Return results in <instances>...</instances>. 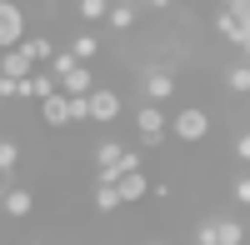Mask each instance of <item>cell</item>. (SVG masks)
Returning <instances> with one entry per match:
<instances>
[{
	"label": "cell",
	"mask_w": 250,
	"mask_h": 245,
	"mask_svg": "<svg viewBox=\"0 0 250 245\" xmlns=\"http://www.w3.org/2000/svg\"><path fill=\"white\" fill-rule=\"evenodd\" d=\"M170 135L180 140V145H200V140L210 135V110L205 105H180L170 115Z\"/></svg>",
	"instance_id": "2"
},
{
	"label": "cell",
	"mask_w": 250,
	"mask_h": 245,
	"mask_svg": "<svg viewBox=\"0 0 250 245\" xmlns=\"http://www.w3.org/2000/svg\"><path fill=\"white\" fill-rule=\"evenodd\" d=\"M235 160H240V165H250V130L235 135Z\"/></svg>",
	"instance_id": "26"
},
{
	"label": "cell",
	"mask_w": 250,
	"mask_h": 245,
	"mask_svg": "<svg viewBox=\"0 0 250 245\" xmlns=\"http://www.w3.org/2000/svg\"><path fill=\"white\" fill-rule=\"evenodd\" d=\"M35 245H45V240H35Z\"/></svg>",
	"instance_id": "33"
},
{
	"label": "cell",
	"mask_w": 250,
	"mask_h": 245,
	"mask_svg": "<svg viewBox=\"0 0 250 245\" xmlns=\"http://www.w3.org/2000/svg\"><path fill=\"white\" fill-rule=\"evenodd\" d=\"M0 210H5L10 220H25V215L35 210V190H25V185H10V190H5V200H0Z\"/></svg>",
	"instance_id": "11"
},
{
	"label": "cell",
	"mask_w": 250,
	"mask_h": 245,
	"mask_svg": "<svg viewBox=\"0 0 250 245\" xmlns=\"http://www.w3.org/2000/svg\"><path fill=\"white\" fill-rule=\"evenodd\" d=\"M135 80H140V95L155 100V105H165V100L180 90V75L170 65H145V70H135Z\"/></svg>",
	"instance_id": "3"
},
{
	"label": "cell",
	"mask_w": 250,
	"mask_h": 245,
	"mask_svg": "<svg viewBox=\"0 0 250 245\" xmlns=\"http://www.w3.org/2000/svg\"><path fill=\"white\" fill-rule=\"evenodd\" d=\"M195 245H220V225H215V215H205L200 225H195Z\"/></svg>",
	"instance_id": "23"
},
{
	"label": "cell",
	"mask_w": 250,
	"mask_h": 245,
	"mask_svg": "<svg viewBox=\"0 0 250 245\" xmlns=\"http://www.w3.org/2000/svg\"><path fill=\"white\" fill-rule=\"evenodd\" d=\"M120 90H110V85H95L90 90V125H115L120 120Z\"/></svg>",
	"instance_id": "5"
},
{
	"label": "cell",
	"mask_w": 250,
	"mask_h": 245,
	"mask_svg": "<svg viewBox=\"0 0 250 245\" xmlns=\"http://www.w3.org/2000/svg\"><path fill=\"white\" fill-rule=\"evenodd\" d=\"M15 165H20V140H5V135H0V170L15 175Z\"/></svg>",
	"instance_id": "22"
},
{
	"label": "cell",
	"mask_w": 250,
	"mask_h": 245,
	"mask_svg": "<svg viewBox=\"0 0 250 245\" xmlns=\"http://www.w3.org/2000/svg\"><path fill=\"white\" fill-rule=\"evenodd\" d=\"M90 205L100 210V215H115L125 200H120V185H110V180H95V190H90Z\"/></svg>",
	"instance_id": "15"
},
{
	"label": "cell",
	"mask_w": 250,
	"mask_h": 245,
	"mask_svg": "<svg viewBox=\"0 0 250 245\" xmlns=\"http://www.w3.org/2000/svg\"><path fill=\"white\" fill-rule=\"evenodd\" d=\"M75 65H80V55H75L70 45H65V50H55V55H50V70H55V80H65V75H70Z\"/></svg>",
	"instance_id": "21"
},
{
	"label": "cell",
	"mask_w": 250,
	"mask_h": 245,
	"mask_svg": "<svg viewBox=\"0 0 250 245\" xmlns=\"http://www.w3.org/2000/svg\"><path fill=\"white\" fill-rule=\"evenodd\" d=\"M20 45L35 55V65H50V55H55V40H50V35H40V30H30L25 40H20Z\"/></svg>",
	"instance_id": "16"
},
{
	"label": "cell",
	"mask_w": 250,
	"mask_h": 245,
	"mask_svg": "<svg viewBox=\"0 0 250 245\" xmlns=\"http://www.w3.org/2000/svg\"><path fill=\"white\" fill-rule=\"evenodd\" d=\"M145 195H150V175H145V170L120 175V200H125V205H140Z\"/></svg>",
	"instance_id": "13"
},
{
	"label": "cell",
	"mask_w": 250,
	"mask_h": 245,
	"mask_svg": "<svg viewBox=\"0 0 250 245\" xmlns=\"http://www.w3.org/2000/svg\"><path fill=\"white\" fill-rule=\"evenodd\" d=\"M230 195H235V205H245V210H250V175H235Z\"/></svg>",
	"instance_id": "25"
},
{
	"label": "cell",
	"mask_w": 250,
	"mask_h": 245,
	"mask_svg": "<svg viewBox=\"0 0 250 245\" xmlns=\"http://www.w3.org/2000/svg\"><path fill=\"white\" fill-rule=\"evenodd\" d=\"M135 135H140L145 150L165 145V135H170V115H165L155 100H140V105H135Z\"/></svg>",
	"instance_id": "1"
},
{
	"label": "cell",
	"mask_w": 250,
	"mask_h": 245,
	"mask_svg": "<svg viewBox=\"0 0 250 245\" xmlns=\"http://www.w3.org/2000/svg\"><path fill=\"white\" fill-rule=\"evenodd\" d=\"M230 10H235V15L245 20V25H250V0H240V5H230Z\"/></svg>",
	"instance_id": "28"
},
{
	"label": "cell",
	"mask_w": 250,
	"mask_h": 245,
	"mask_svg": "<svg viewBox=\"0 0 250 245\" xmlns=\"http://www.w3.org/2000/svg\"><path fill=\"white\" fill-rule=\"evenodd\" d=\"M215 5H240V0H215Z\"/></svg>",
	"instance_id": "30"
},
{
	"label": "cell",
	"mask_w": 250,
	"mask_h": 245,
	"mask_svg": "<svg viewBox=\"0 0 250 245\" xmlns=\"http://www.w3.org/2000/svg\"><path fill=\"white\" fill-rule=\"evenodd\" d=\"M25 35H30V15H25V5H20V0H0V50L20 45Z\"/></svg>",
	"instance_id": "4"
},
{
	"label": "cell",
	"mask_w": 250,
	"mask_h": 245,
	"mask_svg": "<svg viewBox=\"0 0 250 245\" xmlns=\"http://www.w3.org/2000/svg\"><path fill=\"white\" fill-rule=\"evenodd\" d=\"M120 150H125L120 140H100V145L90 150V160H95V170H105V165H115V160H120Z\"/></svg>",
	"instance_id": "19"
},
{
	"label": "cell",
	"mask_w": 250,
	"mask_h": 245,
	"mask_svg": "<svg viewBox=\"0 0 250 245\" xmlns=\"http://www.w3.org/2000/svg\"><path fill=\"white\" fill-rule=\"evenodd\" d=\"M150 245H165V240H150Z\"/></svg>",
	"instance_id": "31"
},
{
	"label": "cell",
	"mask_w": 250,
	"mask_h": 245,
	"mask_svg": "<svg viewBox=\"0 0 250 245\" xmlns=\"http://www.w3.org/2000/svg\"><path fill=\"white\" fill-rule=\"evenodd\" d=\"M220 85L230 90V95H245L250 100V60H230V65L220 70Z\"/></svg>",
	"instance_id": "12"
},
{
	"label": "cell",
	"mask_w": 250,
	"mask_h": 245,
	"mask_svg": "<svg viewBox=\"0 0 250 245\" xmlns=\"http://www.w3.org/2000/svg\"><path fill=\"white\" fill-rule=\"evenodd\" d=\"M110 5H115V0H75V15L85 20V25H100V20L110 15Z\"/></svg>",
	"instance_id": "17"
},
{
	"label": "cell",
	"mask_w": 250,
	"mask_h": 245,
	"mask_svg": "<svg viewBox=\"0 0 250 245\" xmlns=\"http://www.w3.org/2000/svg\"><path fill=\"white\" fill-rule=\"evenodd\" d=\"M55 90H60V80H55V70H50V65H40V70H30V75H25V100H35V105H40L45 95H55Z\"/></svg>",
	"instance_id": "10"
},
{
	"label": "cell",
	"mask_w": 250,
	"mask_h": 245,
	"mask_svg": "<svg viewBox=\"0 0 250 245\" xmlns=\"http://www.w3.org/2000/svg\"><path fill=\"white\" fill-rule=\"evenodd\" d=\"M70 50H75V55H80V60H85V65H90V60L100 55V35H95V30H80V35L70 40Z\"/></svg>",
	"instance_id": "18"
},
{
	"label": "cell",
	"mask_w": 250,
	"mask_h": 245,
	"mask_svg": "<svg viewBox=\"0 0 250 245\" xmlns=\"http://www.w3.org/2000/svg\"><path fill=\"white\" fill-rule=\"evenodd\" d=\"M0 70L15 75V80H25V75H30V70H40V65H35V55H30L25 45H10V50H0Z\"/></svg>",
	"instance_id": "8"
},
{
	"label": "cell",
	"mask_w": 250,
	"mask_h": 245,
	"mask_svg": "<svg viewBox=\"0 0 250 245\" xmlns=\"http://www.w3.org/2000/svg\"><path fill=\"white\" fill-rule=\"evenodd\" d=\"M0 100H25V80H15L0 70Z\"/></svg>",
	"instance_id": "24"
},
{
	"label": "cell",
	"mask_w": 250,
	"mask_h": 245,
	"mask_svg": "<svg viewBox=\"0 0 250 245\" xmlns=\"http://www.w3.org/2000/svg\"><path fill=\"white\" fill-rule=\"evenodd\" d=\"M215 225H220V245H245V225L230 215H215Z\"/></svg>",
	"instance_id": "20"
},
{
	"label": "cell",
	"mask_w": 250,
	"mask_h": 245,
	"mask_svg": "<svg viewBox=\"0 0 250 245\" xmlns=\"http://www.w3.org/2000/svg\"><path fill=\"white\" fill-rule=\"evenodd\" d=\"M215 35L225 40V45H235V50H240V45H245V35H250V25H245V20H240L230 5H220V10H215Z\"/></svg>",
	"instance_id": "6"
},
{
	"label": "cell",
	"mask_w": 250,
	"mask_h": 245,
	"mask_svg": "<svg viewBox=\"0 0 250 245\" xmlns=\"http://www.w3.org/2000/svg\"><path fill=\"white\" fill-rule=\"evenodd\" d=\"M245 115H250V105H245Z\"/></svg>",
	"instance_id": "34"
},
{
	"label": "cell",
	"mask_w": 250,
	"mask_h": 245,
	"mask_svg": "<svg viewBox=\"0 0 250 245\" xmlns=\"http://www.w3.org/2000/svg\"><path fill=\"white\" fill-rule=\"evenodd\" d=\"M40 120H45L50 130H65V125H75V120H70V95H65V90L45 95V100H40Z\"/></svg>",
	"instance_id": "7"
},
{
	"label": "cell",
	"mask_w": 250,
	"mask_h": 245,
	"mask_svg": "<svg viewBox=\"0 0 250 245\" xmlns=\"http://www.w3.org/2000/svg\"><path fill=\"white\" fill-rule=\"evenodd\" d=\"M240 60H250V35H245V45H240Z\"/></svg>",
	"instance_id": "29"
},
{
	"label": "cell",
	"mask_w": 250,
	"mask_h": 245,
	"mask_svg": "<svg viewBox=\"0 0 250 245\" xmlns=\"http://www.w3.org/2000/svg\"><path fill=\"white\" fill-rule=\"evenodd\" d=\"M130 5H140V0H130Z\"/></svg>",
	"instance_id": "32"
},
{
	"label": "cell",
	"mask_w": 250,
	"mask_h": 245,
	"mask_svg": "<svg viewBox=\"0 0 250 245\" xmlns=\"http://www.w3.org/2000/svg\"><path fill=\"white\" fill-rule=\"evenodd\" d=\"M140 10H145V5H130V0H115V5H110V15H105V25H110L115 35H130V30L140 25Z\"/></svg>",
	"instance_id": "9"
},
{
	"label": "cell",
	"mask_w": 250,
	"mask_h": 245,
	"mask_svg": "<svg viewBox=\"0 0 250 245\" xmlns=\"http://www.w3.org/2000/svg\"><path fill=\"white\" fill-rule=\"evenodd\" d=\"M140 5H145V10H170L175 0H140Z\"/></svg>",
	"instance_id": "27"
},
{
	"label": "cell",
	"mask_w": 250,
	"mask_h": 245,
	"mask_svg": "<svg viewBox=\"0 0 250 245\" xmlns=\"http://www.w3.org/2000/svg\"><path fill=\"white\" fill-rule=\"evenodd\" d=\"M95 85H100V80H95V70L85 65V60H80V65H75L65 80H60V90H65V95H90Z\"/></svg>",
	"instance_id": "14"
}]
</instances>
